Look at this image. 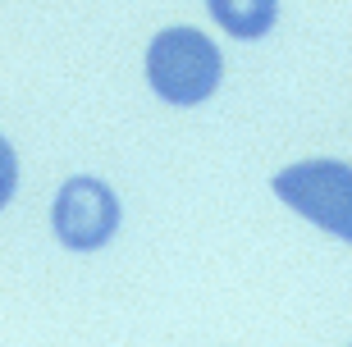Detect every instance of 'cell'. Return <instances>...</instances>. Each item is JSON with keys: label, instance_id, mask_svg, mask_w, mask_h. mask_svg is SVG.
<instances>
[{"label": "cell", "instance_id": "277c9868", "mask_svg": "<svg viewBox=\"0 0 352 347\" xmlns=\"http://www.w3.org/2000/svg\"><path fill=\"white\" fill-rule=\"evenodd\" d=\"M215 23L238 41H256L279 23V0H210Z\"/></svg>", "mask_w": 352, "mask_h": 347}, {"label": "cell", "instance_id": "5b68a950", "mask_svg": "<svg viewBox=\"0 0 352 347\" xmlns=\"http://www.w3.org/2000/svg\"><path fill=\"white\" fill-rule=\"evenodd\" d=\"M14 188H19V155H14L10 142L0 137V210H5V201L14 197Z\"/></svg>", "mask_w": 352, "mask_h": 347}, {"label": "cell", "instance_id": "3957f363", "mask_svg": "<svg viewBox=\"0 0 352 347\" xmlns=\"http://www.w3.org/2000/svg\"><path fill=\"white\" fill-rule=\"evenodd\" d=\"M51 224H55V238L74 251H96L115 238L119 229V201L115 192L105 188L101 179H69L55 197V210H51Z\"/></svg>", "mask_w": 352, "mask_h": 347}, {"label": "cell", "instance_id": "6da1fadb", "mask_svg": "<svg viewBox=\"0 0 352 347\" xmlns=\"http://www.w3.org/2000/svg\"><path fill=\"white\" fill-rule=\"evenodd\" d=\"M220 51L197 27H165L146 51V78L160 101L170 105H201L220 87Z\"/></svg>", "mask_w": 352, "mask_h": 347}, {"label": "cell", "instance_id": "7a4b0ae2", "mask_svg": "<svg viewBox=\"0 0 352 347\" xmlns=\"http://www.w3.org/2000/svg\"><path fill=\"white\" fill-rule=\"evenodd\" d=\"M274 192L334 238L352 233V169L339 160H307L284 169L274 174Z\"/></svg>", "mask_w": 352, "mask_h": 347}]
</instances>
